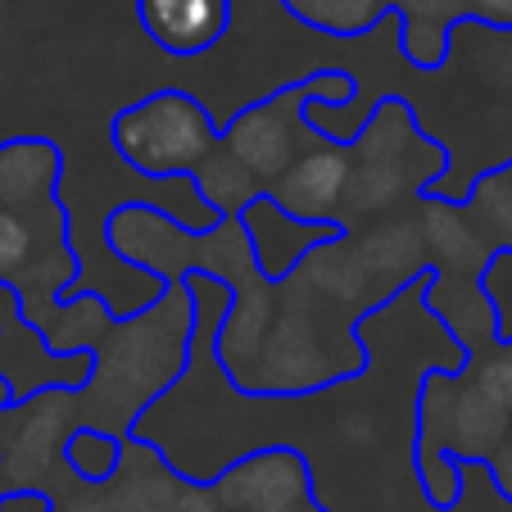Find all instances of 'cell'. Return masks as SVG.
Segmentation results:
<instances>
[{
    "label": "cell",
    "mask_w": 512,
    "mask_h": 512,
    "mask_svg": "<svg viewBox=\"0 0 512 512\" xmlns=\"http://www.w3.org/2000/svg\"><path fill=\"white\" fill-rule=\"evenodd\" d=\"M136 23L164 55L200 59L227 41L236 0H132Z\"/></svg>",
    "instance_id": "cell-10"
},
{
    "label": "cell",
    "mask_w": 512,
    "mask_h": 512,
    "mask_svg": "<svg viewBox=\"0 0 512 512\" xmlns=\"http://www.w3.org/2000/svg\"><path fill=\"white\" fill-rule=\"evenodd\" d=\"M218 512H331L318 499L313 463L295 445H254L218 472Z\"/></svg>",
    "instance_id": "cell-8"
},
{
    "label": "cell",
    "mask_w": 512,
    "mask_h": 512,
    "mask_svg": "<svg viewBox=\"0 0 512 512\" xmlns=\"http://www.w3.org/2000/svg\"><path fill=\"white\" fill-rule=\"evenodd\" d=\"M512 435V336L472 340L458 368H426L413 386V481L431 512H454L467 467H485Z\"/></svg>",
    "instance_id": "cell-4"
},
{
    "label": "cell",
    "mask_w": 512,
    "mask_h": 512,
    "mask_svg": "<svg viewBox=\"0 0 512 512\" xmlns=\"http://www.w3.org/2000/svg\"><path fill=\"white\" fill-rule=\"evenodd\" d=\"M14 404H19V390H14V381L0 372V413H5V408H14Z\"/></svg>",
    "instance_id": "cell-14"
},
{
    "label": "cell",
    "mask_w": 512,
    "mask_h": 512,
    "mask_svg": "<svg viewBox=\"0 0 512 512\" xmlns=\"http://www.w3.org/2000/svg\"><path fill=\"white\" fill-rule=\"evenodd\" d=\"M327 100L331 114L358 100V78L349 68L327 64L309 78H290L268 96L241 105L227 123H218V145L191 173L209 218H236L250 200H263L281 173L304 155L313 141V123L304 118V100Z\"/></svg>",
    "instance_id": "cell-5"
},
{
    "label": "cell",
    "mask_w": 512,
    "mask_h": 512,
    "mask_svg": "<svg viewBox=\"0 0 512 512\" xmlns=\"http://www.w3.org/2000/svg\"><path fill=\"white\" fill-rule=\"evenodd\" d=\"M349 150L345 191H340V227H368L413 209L426 186H440L454 173V150L431 136L417 118V105L399 91H381L368 109V123L340 132Z\"/></svg>",
    "instance_id": "cell-6"
},
{
    "label": "cell",
    "mask_w": 512,
    "mask_h": 512,
    "mask_svg": "<svg viewBox=\"0 0 512 512\" xmlns=\"http://www.w3.org/2000/svg\"><path fill=\"white\" fill-rule=\"evenodd\" d=\"M64 145L46 132L0 141V290L14 295L23 331L55 327L59 300L82 281L73 209L64 200Z\"/></svg>",
    "instance_id": "cell-3"
},
{
    "label": "cell",
    "mask_w": 512,
    "mask_h": 512,
    "mask_svg": "<svg viewBox=\"0 0 512 512\" xmlns=\"http://www.w3.org/2000/svg\"><path fill=\"white\" fill-rule=\"evenodd\" d=\"M395 50L413 73H440L454 55V28L476 23L512 32V0H395Z\"/></svg>",
    "instance_id": "cell-9"
},
{
    "label": "cell",
    "mask_w": 512,
    "mask_h": 512,
    "mask_svg": "<svg viewBox=\"0 0 512 512\" xmlns=\"http://www.w3.org/2000/svg\"><path fill=\"white\" fill-rule=\"evenodd\" d=\"M123 449H127V435L118 431H100V426H73L59 445V458H64L68 472H78L82 481H109L123 463Z\"/></svg>",
    "instance_id": "cell-12"
},
{
    "label": "cell",
    "mask_w": 512,
    "mask_h": 512,
    "mask_svg": "<svg viewBox=\"0 0 512 512\" xmlns=\"http://www.w3.org/2000/svg\"><path fill=\"white\" fill-rule=\"evenodd\" d=\"M109 145L145 182H191V173L218 145V118L191 91L159 87L141 100H127L109 118Z\"/></svg>",
    "instance_id": "cell-7"
},
{
    "label": "cell",
    "mask_w": 512,
    "mask_h": 512,
    "mask_svg": "<svg viewBox=\"0 0 512 512\" xmlns=\"http://www.w3.org/2000/svg\"><path fill=\"white\" fill-rule=\"evenodd\" d=\"M413 223L426 259V277L417 281L426 318L440 322L458 349L508 336L503 309L490 295V272L512 254V155L481 168L458 200L426 186L413 200Z\"/></svg>",
    "instance_id": "cell-2"
},
{
    "label": "cell",
    "mask_w": 512,
    "mask_h": 512,
    "mask_svg": "<svg viewBox=\"0 0 512 512\" xmlns=\"http://www.w3.org/2000/svg\"><path fill=\"white\" fill-rule=\"evenodd\" d=\"M100 241L150 281L227 286L209 358L232 395L263 404L313 399L368 377V322L426 277L413 209L313 236L286 272H263L241 213L191 227L150 200H123L105 213Z\"/></svg>",
    "instance_id": "cell-1"
},
{
    "label": "cell",
    "mask_w": 512,
    "mask_h": 512,
    "mask_svg": "<svg viewBox=\"0 0 512 512\" xmlns=\"http://www.w3.org/2000/svg\"><path fill=\"white\" fill-rule=\"evenodd\" d=\"M485 476H490V485H494V494H499L503 503H512V435L503 440V449L485 463Z\"/></svg>",
    "instance_id": "cell-13"
},
{
    "label": "cell",
    "mask_w": 512,
    "mask_h": 512,
    "mask_svg": "<svg viewBox=\"0 0 512 512\" xmlns=\"http://www.w3.org/2000/svg\"><path fill=\"white\" fill-rule=\"evenodd\" d=\"M277 5L300 28L336 41L372 37L386 19H395V0H277Z\"/></svg>",
    "instance_id": "cell-11"
}]
</instances>
